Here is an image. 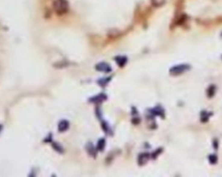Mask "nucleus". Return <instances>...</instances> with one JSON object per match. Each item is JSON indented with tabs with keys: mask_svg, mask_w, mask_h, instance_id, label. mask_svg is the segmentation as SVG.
Masks as SVG:
<instances>
[{
	"mask_svg": "<svg viewBox=\"0 0 222 177\" xmlns=\"http://www.w3.org/2000/svg\"><path fill=\"white\" fill-rule=\"evenodd\" d=\"M208 160H209V162H210V163L211 164H215L217 163V157L215 156V155H210L209 157H208Z\"/></svg>",
	"mask_w": 222,
	"mask_h": 177,
	"instance_id": "nucleus-12",
	"label": "nucleus"
},
{
	"mask_svg": "<svg viewBox=\"0 0 222 177\" xmlns=\"http://www.w3.org/2000/svg\"><path fill=\"white\" fill-rule=\"evenodd\" d=\"M69 123L68 120H62L60 121L58 124V130L60 132H63V131H66L67 130L69 129Z\"/></svg>",
	"mask_w": 222,
	"mask_h": 177,
	"instance_id": "nucleus-4",
	"label": "nucleus"
},
{
	"mask_svg": "<svg viewBox=\"0 0 222 177\" xmlns=\"http://www.w3.org/2000/svg\"><path fill=\"white\" fill-rule=\"evenodd\" d=\"M191 68L190 65L187 64H181V65H176L173 66L170 68L169 72L172 75H180L183 74L184 72H186L187 70H189Z\"/></svg>",
	"mask_w": 222,
	"mask_h": 177,
	"instance_id": "nucleus-2",
	"label": "nucleus"
},
{
	"mask_svg": "<svg viewBox=\"0 0 222 177\" xmlns=\"http://www.w3.org/2000/svg\"><path fill=\"white\" fill-rule=\"evenodd\" d=\"M96 69L97 71H100V72H105V73H109L112 68L109 66V64L108 63H105V62H101V63H98L97 66H96Z\"/></svg>",
	"mask_w": 222,
	"mask_h": 177,
	"instance_id": "nucleus-3",
	"label": "nucleus"
},
{
	"mask_svg": "<svg viewBox=\"0 0 222 177\" xmlns=\"http://www.w3.org/2000/svg\"><path fill=\"white\" fill-rule=\"evenodd\" d=\"M151 3L153 6L160 7L166 3V0H151Z\"/></svg>",
	"mask_w": 222,
	"mask_h": 177,
	"instance_id": "nucleus-8",
	"label": "nucleus"
},
{
	"mask_svg": "<svg viewBox=\"0 0 222 177\" xmlns=\"http://www.w3.org/2000/svg\"><path fill=\"white\" fill-rule=\"evenodd\" d=\"M116 61L120 67H123L127 62V58L124 56H118L116 58Z\"/></svg>",
	"mask_w": 222,
	"mask_h": 177,
	"instance_id": "nucleus-6",
	"label": "nucleus"
},
{
	"mask_svg": "<svg viewBox=\"0 0 222 177\" xmlns=\"http://www.w3.org/2000/svg\"><path fill=\"white\" fill-rule=\"evenodd\" d=\"M97 148L98 150L103 151L105 148V140L104 139H100L99 142H98V145H97Z\"/></svg>",
	"mask_w": 222,
	"mask_h": 177,
	"instance_id": "nucleus-10",
	"label": "nucleus"
},
{
	"mask_svg": "<svg viewBox=\"0 0 222 177\" xmlns=\"http://www.w3.org/2000/svg\"><path fill=\"white\" fill-rule=\"evenodd\" d=\"M1 130H2V125H0V131H1Z\"/></svg>",
	"mask_w": 222,
	"mask_h": 177,
	"instance_id": "nucleus-14",
	"label": "nucleus"
},
{
	"mask_svg": "<svg viewBox=\"0 0 222 177\" xmlns=\"http://www.w3.org/2000/svg\"><path fill=\"white\" fill-rule=\"evenodd\" d=\"M148 159H149V155L148 154H147V153L141 154L138 157V163L140 165H144L145 163H147Z\"/></svg>",
	"mask_w": 222,
	"mask_h": 177,
	"instance_id": "nucleus-5",
	"label": "nucleus"
},
{
	"mask_svg": "<svg viewBox=\"0 0 222 177\" xmlns=\"http://www.w3.org/2000/svg\"><path fill=\"white\" fill-rule=\"evenodd\" d=\"M153 113H154L155 115H161L162 117H164V111L161 109L160 107H157V108H154L152 110Z\"/></svg>",
	"mask_w": 222,
	"mask_h": 177,
	"instance_id": "nucleus-9",
	"label": "nucleus"
},
{
	"mask_svg": "<svg viewBox=\"0 0 222 177\" xmlns=\"http://www.w3.org/2000/svg\"><path fill=\"white\" fill-rule=\"evenodd\" d=\"M161 151H162V149H161V148H160V149H158V150H156V151H155V152H154V154H152L153 158H156V157L159 156L160 153Z\"/></svg>",
	"mask_w": 222,
	"mask_h": 177,
	"instance_id": "nucleus-13",
	"label": "nucleus"
},
{
	"mask_svg": "<svg viewBox=\"0 0 222 177\" xmlns=\"http://www.w3.org/2000/svg\"><path fill=\"white\" fill-rule=\"evenodd\" d=\"M209 113L207 112V111H203L202 113L201 114V119L202 122H207L208 120V118H209V115H208Z\"/></svg>",
	"mask_w": 222,
	"mask_h": 177,
	"instance_id": "nucleus-11",
	"label": "nucleus"
},
{
	"mask_svg": "<svg viewBox=\"0 0 222 177\" xmlns=\"http://www.w3.org/2000/svg\"><path fill=\"white\" fill-rule=\"evenodd\" d=\"M215 92H216V87H215V86H214V85L210 86V87L208 88V91H207V95H208V98L214 97V95L215 94Z\"/></svg>",
	"mask_w": 222,
	"mask_h": 177,
	"instance_id": "nucleus-7",
	"label": "nucleus"
},
{
	"mask_svg": "<svg viewBox=\"0 0 222 177\" xmlns=\"http://www.w3.org/2000/svg\"><path fill=\"white\" fill-rule=\"evenodd\" d=\"M69 3L67 0H55L53 3L54 11L57 15H63L69 11Z\"/></svg>",
	"mask_w": 222,
	"mask_h": 177,
	"instance_id": "nucleus-1",
	"label": "nucleus"
}]
</instances>
